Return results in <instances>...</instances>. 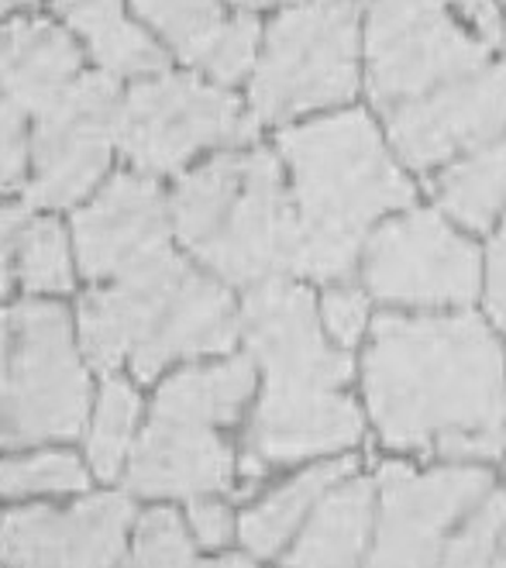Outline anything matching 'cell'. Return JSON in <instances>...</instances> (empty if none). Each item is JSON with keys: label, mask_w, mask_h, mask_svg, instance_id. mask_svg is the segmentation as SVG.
Masks as SVG:
<instances>
[{"label": "cell", "mask_w": 506, "mask_h": 568, "mask_svg": "<svg viewBox=\"0 0 506 568\" xmlns=\"http://www.w3.org/2000/svg\"><path fill=\"white\" fill-rule=\"evenodd\" d=\"M365 62L368 97L386 114L486 70V45L465 36L442 0H373Z\"/></svg>", "instance_id": "9c48e42d"}, {"label": "cell", "mask_w": 506, "mask_h": 568, "mask_svg": "<svg viewBox=\"0 0 506 568\" xmlns=\"http://www.w3.org/2000/svg\"><path fill=\"white\" fill-rule=\"evenodd\" d=\"M239 321L265 373L242 473L259 479L273 465L358 445L362 410L342 393L352 379V355L324 342L311 293L290 276L265 280L249 290Z\"/></svg>", "instance_id": "7a4b0ae2"}, {"label": "cell", "mask_w": 506, "mask_h": 568, "mask_svg": "<svg viewBox=\"0 0 506 568\" xmlns=\"http://www.w3.org/2000/svg\"><path fill=\"white\" fill-rule=\"evenodd\" d=\"M503 524H506V496L486 493L479 504L465 514V524L445 541L442 561H448V565H486L503 541Z\"/></svg>", "instance_id": "83f0119b"}, {"label": "cell", "mask_w": 506, "mask_h": 568, "mask_svg": "<svg viewBox=\"0 0 506 568\" xmlns=\"http://www.w3.org/2000/svg\"><path fill=\"white\" fill-rule=\"evenodd\" d=\"M368 524H373V486L365 479L334 483L311 510L296 545L290 548V565H352L365 551Z\"/></svg>", "instance_id": "ffe728a7"}, {"label": "cell", "mask_w": 506, "mask_h": 568, "mask_svg": "<svg viewBox=\"0 0 506 568\" xmlns=\"http://www.w3.org/2000/svg\"><path fill=\"white\" fill-rule=\"evenodd\" d=\"M11 245H14V276L28 293H70L73 290V258L65 245L62 224L52 217H39L28 204L0 207Z\"/></svg>", "instance_id": "7402d4cb"}, {"label": "cell", "mask_w": 506, "mask_h": 568, "mask_svg": "<svg viewBox=\"0 0 506 568\" xmlns=\"http://www.w3.org/2000/svg\"><path fill=\"white\" fill-rule=\"evenodd\" d=\"M196 558L193 530L169 507H152L131 527V561L134 565H190Z\"/></svg>", "instance_id": "4316f807"}, {"label": "cell", "mask_w": 506, "mask_h": 568, "mask_svg": "<svg viewBox=\"0 0 506 568\" xmlns=\"http://www.w3.org/2000/svg\"><path fill=\"white\" fill-rule=\"evenodd\" d=\"M142 417V396L131 383L108 376L87 424V465L97 479L114 483L124 473V462L134 445V430Z\"/></svg>", "instance_id": "cb8c5ba5"}, {"label": "cell", "mask_w": 506, "mask_h": 568, "mask_svg": "<svg viewBox=\"0 0 506 568\" xmlns=\"http://www.w3.org/2000/svg\"><path fill=\"white\" fill-rule=\"evenodd\" d=\"M28 131H24V111L0 87V193L18 190L24 183L28 170Z\"/></svg>", "instance_id": "f546056e"}, {"label": "cell", "mask_w": 506, "mask_h": 568, "mask_svg": "<svg viewBox=\"0 0 506 568\" xmlns=\"http://www.w3.org/2000/svg\"><path fill=\"white\" fill-rule=\"evenodd\" d=\"M52 11L77 31L100 70L114 80L165 73V49L124 14V0H52Z\"/></svg>", "instance_id": "ac0fdd59"}, {"label": "cell", "mask_w": 506, "mask_h": 568, "mask_svg": "<svg viewBox=\"0 0 506 568\" xmlns=\"http://www.w3.org/2000/svg\"><path fill=\"white\" fill-rule=\"evenodd\" d=\"M365 404L389 448L493 462L506 445L503 352L476 314H383L365 348Z\"/></svg>", "instance_id": "6da1fadb"}, {"label": "cell", "mask_w": 506, "mask_h": 568, "mask_svg": "<svg viewBox=\"0 0 506 568\" xmlns=\"http://www.w3.org/2000/svg\"><path fill=\"white\" fill-rule=\"evenodd\" d=\"M355 469H358L355 458L327 462V465H317V469L300 473L296 479H290L276 493H269L262 504H255L252 510L242 514V520H239L242 545L259 558L276 555L296 534V527H303V520H307V514L314 510L317 499Z\"/></svg>", "instance_id": "44dd1931"}, {"label": "cell", "mask_w": 506, "mask_h": 568, "mask_svg": "<svg viewBox=\"0 0 506 568\" xmlns=\"http://www.w3.org/2000/svg\"><path fill=\"white\" fill-rule=\"evenodd\" d=\"M131 8L190 65H204L227 28L217 0H131Z\"/></svg>", "instance_id": "d4e9b609"}, {"label": "cell", "mask_w": 506, "mask_h": 568, "mask_svg": "<svg viewBox=\"0 0 506 568\" xmlns=\"http://www.w3.org/2000/svg\"><path fill=\"white\" fill-rule=\"evenodd\" d=\"M434 190L455 221L476 231H489L506 204V139L472 149L468 159L448 165Z\"/></svg>", "instance_id": "603a6c76"}, {"label": "cell", "mask_w": 506, "mask_h": 568, "mask_svg": "<svg viewBox=\"0 0 506 568\" xmlns=\"http://www.w3.org/2000/svg\"><path fill=\"white\" fill-rule=\"evenodd\" d=\"M83 73V55L70 31L45 18L0 24V87L14 104L39 118Z\"/></svg>", "instance_id": "e0dca14e"}, {"label": "cell", "mask_w": 506, "mask_h": 568, "mask_svg": "<svg viewBox=\"0 0 506 568\" xmlns=\"http://www.w3.org/2000/svg\"><path fill=\"white\" fill-rule=\"evenodd\" d=\"M362 276L386 304L445 307L479 293V252L434 211L383 224L365 245Z\"/></svg>", "instance_id": "8fae6325"}, {"label": "cell", "mask_w": 506, "mask_h": 568, "mask_svg": "<svg viewBox=\"0 0 506 568\" xmlns=\"http://www.w3.org/2000/svg\"><path fill=\"white\" fill-rule=\"evenodd\" d=\"M90 486V465L73 452H36L0 458V496H70Z\"/></svg>", "instance_id": "484cf974"}, {"label": "cell", "mask_w": 506, "mask_h": 568, "mask_svg": "<svg viewBox=\"0 0 506 568\" xmlns=\"http://www.w3.org/2000/svg\"><path fill=\"white\" fill-rule=\"evenodd\" d=\"M77 324L93 373L108 379L128 365L139 383L173 362L227 352L242 331L227 286L200 276L173 245L93 283Z\"/></svg>", "instance_id": "3957f363"}, {"label": "cell", "mask_w": 506, "mask_h": 568, "mask_svg": "<svg viewBox=\"0 0 506 568\" xmlns=\"http://www.w3.org/2000/svg\"><path fill=\"white\" fill-rule=\"evenodd\" d=\"M489 311L506 327V224L489 248Z\"/></svg>", "instance_id": "d6a6232c"}, {"label": "cell", "mask_w": 506, "mask_h": 568, "mask_svg": "<svg viewBox=\"0 0 506 568\" xmlns=\"http://www.w3.org/2000/svg\"><path fill=\"white\" fill-rule=\"evenodd\" d=\"M234 4H242V8H269V4H290V0H234Z\"/></svg>", "instance_id": "d590c367"}, {"label": "cell", "mask_w": 506, "mask_h": 568, "mask_svg": "<svg viewBox=\"0 0 506 568\" xmlns=\"http://www.w3.org/2000/svg\"><path fill=\"white\" fill-rule=\"evenodd\" d=\"M118 80L111 73H80L70 90L36 118L31 131V183L24 204L62 211L80 204L104 180L114 155Z\"/></svg>", "instance_id": "30bf717a"}, {"label": "cell", "mask_w": 506, "mask_h": 568, "mask_svg": "<svg viewBox=\"0 0 506 568\" xmlns=\"http://www.w3.org/2000/svg\"><path fill=\"white\" fill-rule=\"evenodd\" d=\"M128 496H87L70 507H18L0 520L8 565H114L131 534Z\"/></svg>", "instance_id": "9a60e30c"}, {"label": "cell", "mask_w": 506, "mask_h": 568, "mask_svg": "<svg viewBox=\"0 0 506 568\" xmlns=\"http://www.w3.org/2000/svg\"><path fill=\"white\" fill-rule=\"evenodd\" d=\"M503 551H506V524H503Z\"/></svg>", "instance_id": "8d00e7d4"}, {"label": "cell", "mask_w": 506, "mask_h": 568, "mask_svg": "<svg viewBox=\"0 0 506 568\" xmlns=\"http://www.w3.org/2000/svg\"><path fill=\"white\" fill-rule=\"evenodd\" d=\"M380 527L376 565H431L442 561L448 530L493 489L483 469L414 473L411 465H383L380 473Z\"/></svg>", "instance_id": "7c38bea8"}, {"label": "cell", "mask_w": 506, "mask_h": 568, "mask_svg": "<svg viewBox=\"0 0 506 568\" xmlns=\"http://www.w3.org/2000/svg\"><path fill=\"white\" fill-rule=\"evenodd\" d=\"M90 417V376L70 314L42 300L0 307V452L70 442Z\"/></svg>", "instance_id": "8992f818"}, {"label": "cell", "mask_w": 506, "mask_h": 568, "mask_svg": "<svg viewBox=\"0 0 506 568\" xmlns=\"http://www.w3.org/2000/svg\"><path fill=\"white\" fill-rule=\"evenodd\" d=\"M280 152L293 173L296 276L348 280L368 224L414 204L411 180L358 111L283 131Z\"/></svg>", "instance_id": "277c9868"}, {"label": "cell", "mask_w": 506, "mask_h": 568, "mask_svg": "<svg viewBox=\"0 0 506 568\" xmlns=\"http://www.w3.org/2000/svg\"><path fill=\"white\" fill-rule=\"evenodd\" d=\"M234 479V452L217 427L149 414L145 430L124 462V486L149 499H193L227 493Z\"/></svg>", "instance_id": "2e32d148"}, {"label": "cell", "mask_w": 506, "mask_h": 568, "mask_svg": "<svg viewBox=\"0 0 506 568\" xmlns=\"http://www.w3.org/2000/svg\"><path fill=\"white\" fill-rule=\"evenodd\" d=\"M173 235L224 286L296 276V207L280 159L265 149L221 152L169 196Z\"/></svg>", "instance_id": "5b68a950"}, {"label": "cell", "mask_w": 506, "mask_h": 568, "mask_svg": "<svg viewBox=\"0 0 506 568\" xmlns=\"http://www.w3.org/2000/svg\"><path fill=\"white\" fill-rule=\"evenodd\" d=\"M358 90V11L352 0H314L283 11L255 59L252 118L290 121L337 108Z\"/></svg>", "instance_id": "52a82bcc"}, {"label": "cell", "mask_w": 506, "mask_h": 568, "mask_svg": "<svg viewBox=\"0 0 506 568\" xmlns=\"http://www.w3.org/2000/svg\"><path fill=\"white\" fill-rule=\"evenodd\" d=\"M324 327L331 338L342 345V348H352L362 334H365V324H368V300L362 290H352V286H337V290H327L324 296Z\"/></svg>", "instance_id": "4dcf8cb0"}, {"label": "cell", "mask_w": 506, "mask_h": 568, "mask_svg": "<svg viewBox=\"0 0 506 568\" xmlns=\"http://www.w3.org/2000/svg\"><path fill=\"white\" fill-rule=\"evenodd\" d=\"M252 389H255V369L242 355L211 365H186V369L173 373L159 386L152 399V414L224 427L239 420Z\"/></svg>", "instance_id": "d6986e66"}, {"label": "cell", "mask_w": 506, "mask_h": 568, "mask_svg": "<svg viewBox=\"0 0 506 568\" xmlns=\"http://www.w3.org/2000/svg\"><path fill=\"white\" fill-rule=\"evenodd\" d=\"M259 131L242 100L193 77H142L118 100L114 149L145 176L180 173L211 145H239Z\"/></svg>", "instance_id": "ba28073f"}, {"label": "cell", "mask_w": 506, "mask_h": 568, "mask_svg": "<svg viewBox=\"0 0 506 568\" xmlns=\"http://www.w3.org/2000/svg\"><path fill=\"white\" fill-rule=\"evenodd\" d=\"M452 4H458V11H462L472 24H476L493 45L503 42V21H499L496 0H452Z\"/></svg>", "instance_id": "836d02e7"}, {"label": "cell", "mask_w": 506, "mask_h": 568, "mask_svg": "<svg viewBox=\"0 0 506 568\" xmlns=\"http://www.w3.org/2000/svg\"><path fill=\"white\" fill-rule=\"evenodd\" d=\"M80 273L104 283L128 265L173 245V217L159 183L145 173H118L73 217Z\"/></svg>", "instance_id": "5bb4252c"}, {"label": "cell", "mask_w": 506, "mask_h": 568, "mask_svg": "<svg viewBox=\"0 0 506 568\" xmlns=\"http://www.w3.org/2000/svg\"><path fill=\"white\" fill-rule=\"evenodd\" d=\"M396 152L414 170H434L445 159L503 139L506 131V62L445 83L421 100L386 111Z\"/></svg>", "instance_id": "4fadbf2b"}, {"label": "cell", "mask_w": 506, "mask_h": 568, "mask_svg": "<svg viewBox=\"0 0 506 568\" xmlns=\"http://www.w3.org/2000/svg\"><path fill=\"white\" fill-rule=\"evenodd\" d=\"M255 42H259V21L252 14H234L227 18V28L221 31V39L208 62L200 65L211 80L221 87L239 83L252 65H255Z\"/></svg>", "instance_id": "f1b7e54d"}, {"label": "cell", "mask_w": 506, "mask_h": 568, "mask_svg": "<svg viewBox=\"0 0 506 568\" xmlns=\"http://www.w3.org/2000/svg\"><path fill=\"white\" fill-rule=\"evenodd\" d=\"M190 530H193V541L200 548L217 551L231 541V534H234L231 510L211 496H193L190 499Z\"/></svg>", "instance_id": "1f68e13d"}, {"label": "cell", "mask_w": 506, "mask_h": 568, "mask_svg": "<svg viewBox=\"0 0 506 568\" xmlns=\"http://www.w3.org/2000/svg\"><path fill=\"white\" fill-rule=\"evenodd\" d=\"M28 4H36V0H0V21L8 18V11H14V8H28Z\"/></svg>", "instance_id": "e575fe53"}]
</instances>
